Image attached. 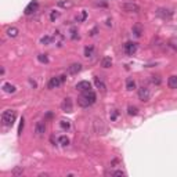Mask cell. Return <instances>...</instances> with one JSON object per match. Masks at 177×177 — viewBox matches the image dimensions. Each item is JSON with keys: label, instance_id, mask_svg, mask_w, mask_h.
I'll return each instance as SVG.
<instances>
[{"label": "cell", "instance_id": "277c9868", "mask_svg": "<svg viewBox=\"0 0 177 177\" xmlns=\"http://www.w3.org/2000/svg\"><path fill=\"white\" fill-rule=\"evenodd\" d=\"M122 10L126 11V13H140L141 8L137 3H123Z\"/></svg>", "mask_w": 177, "mask_h": 177}, {"label": "cell", "instance_id": "cb8c5ba5", "mask_svg": "<svg viewBox=\"0 0 177 177\" xmlns=\"http://www.w3.org/2000/svg\"><path fill=\"white\" fill-rule=\"evenodd\" d=\"M137 112H138V110H137L136 107H132V105H130V107L127 108V114H129V115H132V116L137 115Z\"/></svg>", "mask_w": 177, "mask_h": 177}, {"label": "cell", "instance_id": "7c38bea8", "mask_svg": "<svg viewBox=\"0 0 177 177\" xmlns=\"http://www.w3.org/2000/svg\"><path fill=\"white\" fill-rule=\"evenodd\" d=\"M35 132H36L37 136H42L44 132H46V125L44 122H37L36 126H35Z\"/></svg>", "mask_w": 177, "mask_h": 177}, {"label": "cell", "instance_id": "ffe728a7", "mask_svg": "<svg viewBox=\"0 0 177 177\" xmlns=\"http://www.w3.org/2000/svg\"><path fill=\"white\" fill-rule=\"evenodd\" d=\"M94 54V47L93 46H87L86 49H84V57H93Z\"/></svg>", "mask_w": 177, "mask_h": 177}, {"label": "cell", "instance_id": "2e32d148", "mask_svg": "<svg viewBox=\"0 0 177 177\" xmlns=\"http://www.w3.org/2000/svg\"><path fill=\"white\" fill-rule=\"evenodd\" d=\"M18 33H19V31H18V28H15V26H11V28L7 29V36L8 37H17Z\"/></svg>", "mask_w": 177, "mask_h": 177}, {"label": "cell", "instance_id": "44dd1931", "mask_svg": "<svg viewBox=\"0 0 177 177\" xmlns=\"http://www.w3.org/2000/svg\"><path fill=\"white\" fill-rule=\"evenodd\" d=\"M72 4L73 3L71 2V0H67V2H58V6H61V7H64V8H69V7H72Z\"/></svg>", "mask_w": 177, "mask_h": 177}, {"label": "cell", "instance_id": "d6a6232c", "mask_svg": "<svg viewBox=\"0 0 177 177\" xmlns=\"http://www.w3.org/2000/svg\"><path fill=\"white\" fill-rule=\"evenodd\" d=\"M21 173H22V169H15L13 172V175H21Z\"/></svg>", "mask_w": 177, "mask_h": 177}, {"label": "cell", "instance_id": "3957f363", "mask_svg": "<svg viewBox=\"0 0 177 177\" xmlns=\"http://www.w3.org/2000/svg\"><path fill=\"white\" fill-rule=\"evenodd\" d=\"M65 82V76L64 75H61V76H54V78H51L50 79V82H49V88H57V87H60L61 84Z\"/></svg>", "mask_w": 177, "mask_h": 177}, {"label": "cell", "instance_id": "30bf717a", "mask_svg": "<svg viewBox=\"0 0 177 177\" xmlns=\"http://www.w3.org/2000/svg\"><path fill=\"white\" fill-rule=\"evenodd\" d=\"M61 107H63V111L64 112H72V110H73V107H72V100L71 98H65L63 101V104H61Z\"/></svg>", "mask_w": 177, "mask_h": 177}, {"label": "cell", "instance_id": "83f0119b", "mask_svg": "<svg viewBox=\"0 0 177 177\" xmlns=\"http://www.w3.org/2000/svg\"><path fill=\"white\" fill-rule=\"evenodd\" d=\"M169 46L172 47V49L177 50V39H176V37H173V39H170V40H169Z\"/></svg>", "mask_w": 177, "mask_h": 177}, {"label": "cell", "instance_id": "1f68e13d", "mask_svg": "<svg viewBox=\"0 0 177 177\" xmlns=\"http://www.w3.org/2000/svg\"><path fill=\"white\" fill-rule=\"evenodd\" d=\"M110 116H111V120H115V119L118 118V111H116V110H112V112H111Z\"/></svg>", "mask_w": 177, "mask_h": 177}, {"label": "cell", "instance_id": "7a4b0ae2", "mask_svg": "<svg viewBox=\"0 0 177 177\" xmlns=\"http://www.w3.org/2000/svg\"><path fill=\"white\" fill-rule=\"evenodd\" d=\"M17 118V112L14 110H6L2 114V123L6 126V127H10V126L14 125Z\"/></svg>", "mask_w": 177, "mask_h": 177}, {"label": "cell", "instance_id": "d6986e66", "mask_svg": "<svg viewBox=\"0 0 177 177\" xmlns=\"http://www.w3.org/2000/svg\"><path fill=\"white\" fill-rule=\"evenodd\" d=\"M58 144H61L63 147H67L68 144H69V138H68L67 136H60V137H58Z\"/></svg>", "mask_w": 177, "mask_h": 177}, {"label": "cell", "instance_id": "4fadbf2b", "mask_svg": "<svg viewBox=\"0 0 177 177\" xmlns=\"http://www.w3.org/2000/svg\"><path fill=\"white\" fill-rule=\"evenodd\" d=\"M156 14H158L159 17H162V18H170V17H172V11L166 10V8H159V10L156 11Z\"/></svg>", "mask_w": 177, "mask_h": 177}, {"label": "cell", "instance_id": "8fae6325", "mask_svg": "<svg viewBox=\"0 0 177 177\" xmlns=\"http://www.w3.org/2000/svg\"><path fill=\"white\" fill-rule=\"evenodd\" d=\"M94 83H96L97 88H100V90H101L102 93H105V91H107V86H105L104 80H102L101 78H98V76H96V78H94Z\"/></svg>", "mask_w": 177, "mask_h": 177}, {"label": "cell", "instance_id": "9a60e30c", "mask_svg": "<svg viewBox=\"0 0 177 177\" xmlns=\"http://www.w3.org/2000/svg\"><path fill=\"white\" fill-rule=\"evenodd\" d=\"M3 90H4L6 93L11 94V93H15L17 87L14 86V84H11V83H4V84H3Z\"/></svg>", "mask_w": 177, "mask_h": 177}, {"label": "cell", "instance_id": "e0dca14e", "mask_svg": "<svg viewBox=\"0 0 177 177\" xmlns=\"http://www.w3.org/2000/svg\"><path fill=\"white\" fill-rule=\"evenodd\" d=\"M101 67H104V68H111V67H112V60H111V57H104V58H102Z\"/></svg>", "mask_w": 177, "mask_h": 177}, {"label": "cell", "instance_id": "f1b7e54d", "mask_svg": "<svg viewBox=\"0 0 177 177\" xmlns=\"http://www.w3.org/2000/svg\"><path fill=\"white\" fill-rule=\"evenodd\" d=\"M43 44H49L50 42H51V37L50 36H44V37H42V40H40Z\"/></svg>", "mask_w": 177, "mask_h": 177}, {"label": "cell", "instance_id": "9c48e42d", "mask_svg": "<svg viewBox=\"0 0 177 177\" xmlns=\"http://www.w3.org/2000/svg\"><path fill=\"white\" fill-rule=\"evenodd\" d=\"M76 90H79V91H87V90H91V83L90 82H87V80H82V82H79L78 84H76Z\"/></svg>", "mask_w": 177, "mask_h": 177}, {"label": "cell", "instance_id": "f546056e", "mask_svg": "<svg viewBox=\"0 0 177 177\" xmlns=\"http://www.w3.org/2000/svg\"><path fill=\"white\" fill-rule=\"evenodd\" d=\"M22 130H24V118L21 119V122H19V126H18V136L22 134Z\"/></svg>", "mask_w": 177, "mask_h": 177}, {"label": "cell", "instance_id": "484cf974", "mask_svg": "<svg viewBox=\"0 0 177 177\" xmlns=\"http://www.w3.org/2000/svg\"><path fill=\"white\" fill-rule=\"evenodd\" d=\"M133 32H134V35L137 37H140L141 36V28L138 25H136V26H133Z\"/></svg>", "mask_w": 177, "mask_h": 177}, {"label": "cell", "instance_id": "4dcf8cb0", "mask_svg": "<svg viewBox=\"0 0 177 177\" xmlns=\"http://www.w3.org/2000/svg\"><path fill=\"white\" fill-rule=\"evenodd\" d=\"M151 80H152V83H155V84H159V83H161V79H159V76L158 75H156V76H151Z\"/></svg>", "mask_w": 177, "mask_h": 177}, {"label": "cell", "instance_id": "ba28073f", "mask_svg": "<svg viewBox=\"0 0 177 177\" xmlns=\"http://www.w3.org/2000/svg\"><path fill=\"white\" fill-rule=\"evenodd\" d=\"M80 71H82V64H79V63H73L68 67V73H69V75H76V73H79Z\"/></svg>", "mask_w": 177, "mask_h": 177}, {"label": "cell", "instance_id": "5bb4252c", "mask_svg": "<svg viewBox=\"0 0 177 177\" xmlns=\"http://www.w3.org/2000/svg\"><path fill=\"white\" fill-rule=\"evenodd\" d=\"M167 86L170 88H177V76L176 75L169 76V79H167Z\"/></svg>", "mask_w": 177, "mask_h": 177}, {"label": "cell", "instance_id": "5b68a950", "mask_svg": "<svg viewBox=\"0 0 177 177\" xmlns=\"http://www.w3.org/2000/svg\"><path fill=\"white\" fill-rule=\"evenodd\" d=\"M37 8H39V3H37V0H32V2L25 7V14L26 15H31V14H33L35 11H37Z\"/></svg>", "mask_w": 177, "mask_h": 177}, {"label": "cell", "instance_id": "52a82bcc", "mask_svg": "<svg viewBox=\"0 0 177 177\" xmlns=\"http://www.w3.org/2000/svg\"><path fill=\"white\" fill-rule=\"evenodd\" d=\"M149 97H151V93H149V90L147 87H140L138 88V98L141 100V101H148Z\"/></svg>", "mask_w": 177, "mask_h": 177}, {"label": "cell", "instance_id": "6da1fadb", "mask_svg": "<svg viewBox=\"0 0 177 177\" xmlns=\"http://www.w3.org/2000/svg\"><path fill=\"white\" fill-rule=\"evenodd\" d=\"M96 100H97L96 93H94L93 90H87V91H83V94L78 98V104L80 105V107L86 108V107H90L91 104H94Z\"/></svg>", "mask_w": 177, "mask_h": 177}, {"label": "cell", "instance_id": "ac0fdd59", "mask_svg": "<svg viewBox=\"0 0 177 177\" xmlns=\"http://www.w3.org/2000/svg\"><path fill=\"white\" fill-rule=\"evenodd\" d=\"M126 88L127 90H134L136 88V82H134V79H132V78H129L127 80H126Z\"/></svg>", "mask_w": 177, "mask_h": 177}, {"label": "cell", "instance_id": "603a6c76", "mask_svg": "<svg viewBox=\"0 0 177 177\" xmlns=\"http://www.w3.org/2000/svg\"><path fill=\"white\" fill-rule=\"evenodd\" d=\"M60 126H61V127H63V129H67V130H68V129L71 127V122H69V120L63 119V120H61V122H60Z\"/></svg>", "mask_w": 177, "mask_h": 177}, {"label": "cell", "instance_id": "8992f818", "mask_svg": "<svg viewBox=\"0 0 177 177\" xmlns=\"http://www.w3.org/2000/svg\"><path fill=\"white\" fill-rule=\"evenodd\" d=\"M137 49H138V46H137V43H134V42H127V43L125 44V53H126L127 55L136 54Z\"/></svg>", "mask_w": 177, "mask_h": 177}, {"label": "cell", "instance_id": "4316f807", "mask_svg": "<svg viewBox=\"0 0 177 177\" xmlns=\"http://www.w3.org/2000/svg\"><path fill=\"white\" fill-rule=\"evenodd\" d=\"M58 17H60V13H58V11H51V14H50V19H51L53 22H54Z\"/></svg>", "mask_w": 177, "mask_h": 177}, {"label": "cell", "instance_id": "7402d4cb", "mask_svg": "<svg viewBox=\"0 0 177 177\" xmlns=\"http://www.w3.org/2000/svg\"><path fill=\"white\" fill-rule=\"evenodd\" d=\"M37 60H39V63H42V64H49V58H47L46 54H39L37 55Z\"/></svg>", "mask_w": 177, "mask_h": 177}, {"label": "cell", "instance_id": "d4e9b609", "mask_svg": "<svg viewBox=\"0 0 177 177\" xmlns=\"http://www.w3.org/2000/svg\"><path fill=\"white\" fill-rule=\"evenodd\" d=\"M107 175H111V176H125V172H122V170H114V172H107Z\"/></svg>", "mask_w": 177, "mask_h": 177}]
</instances>
